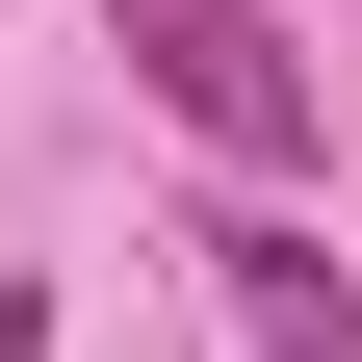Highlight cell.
Here are the masks:
<instances>
[{
    "mask_svg": "<svg viewBox=\"0 0 362 362\" xmlns=\"http://www.w3.org/2000/svg\"><path fill=\"white\" fill-rule=\"evenodd\" d=\"M104 52L156 78L233 181H310V156H337V78H310V26H285V0H104Z\"/></svg>",
    "mask_w": 362,
    "mask_h": 362,
    "instance_id": "cell-1",
    "label": "cell"
},
{
    "mask_svg": "<svg viewBox=\"0 0 362 362\" xmlns=\"http://www.w3.org/2000/svg\"><path fill=\"white\" fill-rule=\"evenodd\" d=\"M181 259L233 285V337H259V362H362V259L310 233V207H259V181H233V207H207Z\"/></svg>",
    "mask_w": 362,
    "mask_h": 362,
    "instance_id": "cell-2",
    "label": "cell"
}]
</instances>
